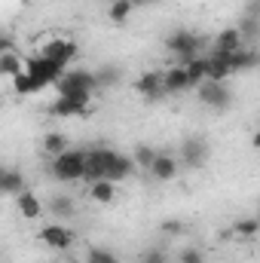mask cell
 Masks as SVG:
<instances>
[{"instance_id":"cell-32","label":"cell","mask_w":260,"mask_h":263,"mask_svg":"<svg viewBox=\"0 0 260 263\" xmlns=\"http://www.w3.org/2000/svg\"><path fill=\"white\" fill-rule=\"evenodd\" d=\"M242 15L260 18V0H248V3H245V9H242Z\"/></svg>"},{"instance_id":"cell-13","label":"cell","mask_w":260,"mask_h":263,"mask_svg":"<svg viewBox=\"0 0 260 263\" xmlns=\"http://www.w3.org/2000/svg\"><path fill=\"white\" fill-rule=\"evenodd\" d=\"M162 80H165V95H181V92L193 89L190 73H187V67L184 65H172L165 73H162Z\"/></svg>"},{"instance_id":"cell-5","label":"cell","mask_w":260,"mask_h":263,"mask_svg":"<svg viewBox=\"0 0 260 263\" xmlns=\"http://www.w3.org/2000/svg\"><path fill=\"white\" fill-rule=\"evenodd\" d=\"M196 98L211 110H227L233 104V92L227 89V83H214V80H205L202 86H196Z\"/></svg>"},{"instance_id":"cell-18","label":"cell","mask_w":260,"mask_h":263,"mask_svg":"<svg viewBox=\"0 0 260 263\" xmlns=\"http://www.w3.org/2000/svg\"><path fill=\"white\" fill-rule=\"evenodd\" d=\"M0 187H3L6 196H12V199L28 190V187H25V175H22L18 168H3V175H0Z\"/></svg>"},{"instance_id":"cell-27","label":"cell","mask_w":260,"mask_h":263,"mask_svg":"<svg viewBox=\"0 0 260 263\" xmlns=\"http://www.w3.org/2000/svg\"><path fill=\"white\" fill-rule=\"evenodd\" d=\"M156 153H159V150H153V147H147V144H138V147L132 150V156H135V162H138V168H141V172H150V165H153Z\"/></svg>"},{"instance_id":"cell-12","label":"cell","mask_w":260,"mask_h":263,"mask_svg":"<svg viewBox=\"0 0 260 263\" xmlns=\"http://www.w3.org/2000/svg\"><path fill=\"white\" fill-rule=\"evenodd\" d=\"M178 172H181V159H178V156H172V153H156V159H153V165H150V178H153V181L169 184V181L178 178Z\"/></svg>"},{"instance_id":"cell-19","label":"cell","mask_w":260,"mask_h":263,"mask_svg":"<svg viewBox=\"0 0 260 263\" xmlns=\"http://www.w3.org/2000/svg\"><path fill=\"white\" fill-rule=\"evenodd\" d=\"M230 65H233L236 73H239V70H254V67H260V52L251 49V46H242L239 52L230 55Z\"/></svg>"},{"instance_id":"cell-4","label":"cell","mask_w":260,"mask_h":263,"mask_svg":"<svg viewBox=\"0 0 260 263\" xmlns=\"http://www.w3.org/2000/svg\"><path fill=\"white\" fill-rule=\"evenodd\" d=\"M117 159V150L110 147H95V150H86V181H107L110 175V165Z\"/></svg>"},{"instance_id":"cell-31","label":"cell","mask_w":260,"mask_h":263,"mask_svg":"<svg viewBox=\"0 0 260 263\" xmlns=\"http://www.w3.org/2000/svg\"><path fill=\"white\" fill-rule=\"evenodd\" d=\"M178 263H205V254H202L199 248H184V251L178 254Z\"/></svg>"},{"instance_id":"cell-29","label":"cell","mask_w":260,"mask_h":263,"mask_svg":"<svg viewBox=\"0 0 260 263\" xmlns=\"http://www.w3.org/2000/svg\"><path fill=\"white\" fill-rule=\"evenodd\" d=\"M86 263H120V260H117V254L107 251V248H92V251L86 254Z\"/></svg>"},{"instance_id":"cell-11","label":"cell","mask_w":260,"mask_h":263,"mask_svg":"<svg viewBox=\"0 0 260 263\" xmlns=\"http://www.w3.org/2000/svg\"><path fill=\"white\" fill-rule=\"evenodd\" d=\"M178 159H181V165H187V168H202L205 159H208V144H205L202 138H184V144H181V150H178Z\"/></svg>"},{"instance_id":"cell-10","label":"cell","mask_w":260,"mask_h":263,"mask_svg":"<svg viewBox=\"0 0 260 263\" xmlns=\"http://www.w3.org/2000/svg\"><path fill=\"white\" fill-rule=\"evenodd\" d=\"M37 239H40L46 248H52V251H67V248L73 245V233L67 230L65 223H46V227L37 233Z\"/></svg>"},{"instance_id":"cell-2","label":"cell","mask_w":260,"mask_h":263,"mask_svg":"<svg viewBox=\"0 0 260 263\" xmlns=\"http://www.w3.org/2000/svg\"><path fill=\"white\" fill-rule=\"evenodd\" d=\"M165 49L178 59V65H184V62L199 55V37L193 31H187V28H178V31H172L165 37Z\"/></svg>"},{"instance_id":"cell-30","label":"cell","mask_w":260,"mask_h":263,"mask_svg":"<svg viewBox=\"0 0 260 263\" xmlns=\"http://www.w3.org/2000/svg\"><path fill=\"white\" fill-rule=\"evenodd\" d=\"M49 211H55V214L67 217V214H73V202H70L67 196H55L52 202H49Z\"/></svg>"},{"instance_id":"cell-7","label":"cell","mask_w":260,"mask_h":263,"mask_svg":"<svg viewBox=\"0 0 260 263\" xmlns=\"http://www.w3.org/2000/svg\"><path fill=\"white\" fill-rule=\"evenodd\" d=\"M40 55H43V59H49V62H55V65L67 67L73 59H77V43H73V40H67V37H49V40L43 43Z\"/></svg>"},{"instance_id":"cell-1","label":"cell","mask_w":260,"mask_h":263,"mask_svg":"<svg viewBox=\"0 0 260 263\" xmlns=\"http://www.w3.org/2000/svg\"><path fill=\"white\" fill-rule=\"evenodd\" d=\"M49 172L59 181H86V150H67L62 156H52Z\"/></svg>"},{"instance_id":"cell-28","label":"cell","mask_w":260,"mask_h":263,"mask_svg":"<svg viewBox=\"0 0 260 263\" xmlns=\"http://www.w3.org/2000/svg\"><path fill=\"white\" fill-rule=\"evenodd\" d=\"M236 28L242 31V40H245V43H251V40H257V37H260V18H251V15H242Z\"/></svg>"},{"instance_id":"cell-16","label":"cell","mask_w":260,"mask_h":263,"mask_svg":"<svg viewBox=\"0 0 260 263\" xmlns=\"http://www.w3.org/2000/svg\"><path fill=\"white\" fill-rule=\"evenodd\" d=\"M15 205H18V214H22L25 220H40V217H43V202H40V196H37L34 190L18 193V196H15Z\"/></svg>"},{"instance_id":"cell-17","label":"cell","mask_w":260,"mask_h":263,"mask_svg":"<svg viewBox=\"0 0 260 263\" xmlns=\"http://www.w3.org/2000/svg\"><path fill=\"white\" fill-rule=\"evenodd\" d=\"M138 172V162H135V156L132 153H117V159H114V165H110V175H107V181H129L132 175Z\"/></svg>"},{"instance_id":"cell-25","label":"cell","mask_w":260,"mask_h":263,"mask_svg":"<svg viewBox=\"0 0 260 263\" xmlns=\"http://www.w3.org/2000/svg\"><path fill=\"white\" fill-rule=\"evenodd\" d=\"M260 233V217H239L233 223V236L236 239H254Z\"/></svg>"},{"instance_id":"cell-26","label":"cell","mask_w":260,"mask_h":263,"mask_svg":"<svg viewBox=\"0 0 260 263\" xmlns=\"http://www.w3.org/2000/svg\"><path fill=\"white\" fill-rule=\"evenodd\" d=\"M43 150H46L49 156H62V153L70 150V144H67V138L62 132H49V135L43 138Z\"/></svg>"},{"instance_id":"cell-8","label":"cell","mask_w":260,"mask_h":263,"mask_svg":"<svg viewBox=\"0 0 260 263\" xmlns=\"http://www.w3.org/2000/svg\"><path fill=\"white\" fill-rule=\"evenodd\" d=\"M25 65H28V59H25L9 40H3V43H0V73H3V80L12 83V80L25 70Z\"/></svg>"},{"instance_id":"cell-20","label":"cell","mask_w":260,"mask_h":263,"mask_svg":"<svg viewBox=\"0 0 260 263\" xmlns=\"http://www.w3.org/2000/svg\"><path fill=\"white\" fill-rule=\"evenodd\" d=\"M89 196L95 199L98 205H110L117 199V184L114 181H92L89 184Z\"/></svg>"},{"instance_id":"cell-24","label":"cell","mask_w":260,"mask_h":263,"mask_svg":"<svg viewBox=\"0 0 260 263\" xmlns=\"http://www.w3.org/2000/svg\"><path fill=\"white\" fill-rule=\"evenodd\" d=\"M184 67H187V73H190L193 89L208 80V59H205V55H196V59H190V62H184Z\"/></svg>"},{"instance_id":"cell-36","label":"cell","mask_w":260,"mask_h":263,"mask_svg":"<svg viewBox=\"0 0 260 263\" xmlns=\"http://www.w3.org/2000/svg\"><path fill=\"white\" fill-rule=\"evenodd\" d=\"M251 147H254V150H260V129L254 132V138H251Z\"/></svg>"},{"instance_id":"cell-34","label":"cell","mask_w":260,"mask_h":263,"mask_svg":"<svg viewBox=\"0 0 260 263\" xmlns=\"http://www.w3.org/2000/svg\"><path fill=\"white\" fill-rule=\"evenodd\" d=\"M162 230H165V233H172V236H178V233H181V220H165V223H162Z\"/></svg>"},{"instance_id":"cell-21","label":"cell","mask_w":260,"mask_h":263,"mask_svg":"<svg viewBox=\"0 0 260 263\" xmlns=\"http://www.w3.org/2000/svg\"><path fill=\"white\" fill-rule=\"evenodd\" d=\"M12 86H15V92H18V95H37V92H43V89H46V86H43L31 70H22V73L12 80Z\"/></svg>"},{"instance_id":"cell-35","label":"cell","mask_w":260,"mask_h":263,"mask_svg":"<svg viewBox=\"0 0 260 263\" xmlns=\"http://www.w3.org/2000/svg\"><path fill=\"white\" fill-rule=\"evenodd\" d=\"M135 3V9H150V6H156L159 0H132Z\"/></svg>"},{"instance_id":"cell-23","label":"cell","mask_w":260,"mask_h":263,"mask_svg":"<svg viewBox=\"0 0 260 263\" xmlns=\"http://www.w3.org/2000/svg\"><path fill=\"white\" fill-rule=\"evenodd\" d=\"M95 80H98V89H114L117 83H123V70L117 65H101L95 70Z\"/></svg>"},{"instance_id":"cell-33","label":"cell","mask_w":260,"mask_h":263,"mask_svg":"<svg viewBox=\"0 0 260 263\" xmlns=\"http://www.w3.org/2000/svg\"><path fill=\"white\" fill-rule=\"evenodd\" d=\"M141 263H165V254H162V251H147Z\"/></svg>"},{"instance_id":"cell-6","label":"cell","mask_w":260,"mask_h":263,"mask_svg":"<svg viewBox=\"0 0 260 263\" xmlns=\"http://www.w3.org/2000/svg\"><path fill=\"white\" fill-rule=\"evenodd\" d=\"M89 107H92V92H73V95H59L49 114L52 117H86Z\"/></svg>"},{"instance_id":"cell-14","label":"cell","mask_w":260,"mask_h":263,"mask_svg":"<svg viewBox=\"0 0 260 263\" xmlns=\"http://www.w3.org/2000/svg\"><path fill=\"white\" fill-rule=\"evenodd\" d=\"M208 59V80H214V83H227L236 70L230 65V55L227 52H211V55H205Z\"/></svg>"},{"instance_id":"cell-9","label":"cell","mask_w":260,"mask_h":263,"mask_svg":"<svg viewBox=\"0 0 260 263\" xmlns=\"http://www.w3.org/2000/svg\"><path fill=\"white\" fill-rule=\"evenodd\" d=\"M135 92H138L141 98H147V101L162 98V95H165V80H162V73H159V70H144V73H138V77H135Z\"/></svg>"},{"instance_id":"cell-22","label":"cell","mask_w":260,"mask_h":263,"mask_svg":"<svg viewBox=\"0 0 260 263\" xmlns=\"http://www.w3.org/2000/svg\"><path fill=\"white\" fill-rule=\"evenodd\" d=\"M132 12H135V3L132 0H110V6H107V18L114 25H126L132 18Z\"/></svg>"},{"instance_id":"cell-15","label":"cell","mask_w":260,"mask_h":263,"mask_svg":"<svg viewBox=\"0 0 260 263\" xmlns=\"http://www.w3.org/2000/svg\"><path fill=\"white\" fill-rule=\"evenodd\" d=\"M245 46V40H242V31L233 25V28H224L217 37H214V52H227V55H233V52H239Z\"/></svg>"},{"instance_id":"cell-3","label":"cell","mask_w":260,"mask_h":263,"mask_svg":"<svg viewBox=\"0 0 260 263\" xmlns=\"http://www.w3.org/2000/svg\"><path fill=\"white\" fill-rule=\"evenodd\" d=\"M59 95H73V92H95L98 89V80H95V70H83V67H67L65 77L55 83Z\"/></svg>"}]
</instances>
